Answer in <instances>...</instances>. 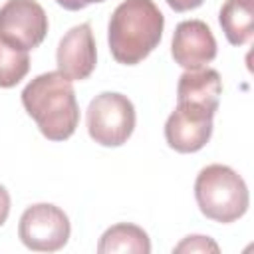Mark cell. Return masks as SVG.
I'll use <instances>...</instances> for the list:
<instances>
[{
  "label": "cell",
  "instance_id": "obj_1",
  "mask_svg": "<svg viewBox=\"0 0 254 254\" xmlns=\"http://www.w3.org/2000/svg\"><path fill=\"white\" fill-rule=\"evenodd\" d=\"M22 105L50 141L69 139L79 123V107L73 85L60 71L34 77L22 91Z\"/></svg>",
  "mask_w": 254,
  "mask_h": 254
},
{
  "label": "cell",
  "instance_id": "obj_2",
  "mask_svg": "<svg viewBox=\"0 0 254 254\" xmlns=\"http://www.w3.org/2000/svg\"><path fill=\"white\" fill-rule=\"evenodd\" d=\"M165 16L153 0H123L109 18L111 56L125 65L143 62L161 42Z\"/></svg>",
  "mask_w": 254,
  "mask_h": 254
},
{
  "label": "cell",
  "instance_id": "obj_3",
  "mask_svg": "<svg viewBox=\"0 0 254 254\" xmlns=\"http://www.w3.org/2000/svg\"><path fill=\"white\" fill-rule=\"evenodd\" d=\"M194 198L200 212L216 222L228 224L248 210V187L244 179L226 165L204 167L194 181Z\"/></svg>",
  "mask_w": 254,
  "mask_h": 254
},
{
  "label": "cell",
  "instance_id": "obj_4",
  "mask_svg": "<svg viewBox=\"0 0 254 254\" xmlns=\"http://www.w3.org/2000/svg\"><path fill=\"white\" fill-rule=\"evenodd\" d=\"M87 133L103 147H119L127 143L135 129V107L127 95L103 91L95 95L87 107Z\"/></svg>",
  "mask_w": 254,
  "mask_h": 254
},
{
  "label": "cell",
  "instance_id": "obj_5",
  "mask_svg": "<svg viewBox=\"0 0 254 254\" xmlns=\"http://www.w3.org/2000/svg\"><path fill=\"white\" fill-rule=\"evenodd\" d=\"M71 226L67 214L50 202H38L28 206L18 224V236L30 250L56 252L67 244Z\"/></svg>",
  "mask_w": 254,
  "mask_h": 254
},
{
  "label": "cell",
  "instance_id": "obj_6",
  "mask_svg": "<svg viewBox=\"0 0 254 254\" xmlns=\"http://www.w3.org/2000/svg\"><path fill=\"white\" fill-rule=\"evenodd\" d=\"M48 34V16L36 0H8L0 8V38L16 48L34 50Z\"/></svg>",
  "mask_w": 254,
  "mask_h": 254
},
{
  "label": "cell",
  "instance_id": "obj_7",
  "mask_svg": "<svg viewBox=\"0 0 254 254\" xmlns=\"http://www.w3.org/2000/svg\"><path fill=\"white\" fill-rule=\"evenodd\" d=\"M214 111L190 103H177L165 123V139L177 153L200 151L212 135Z\"/></svg>",
  "mask_w": 254,
  "mask_h": 254
},
{
  "label": "cell",
  "instance_id": "obj_8",
  "mask_svg": "<svg viewBox=\"0 0 254 254\" xmlns=\"http://www.w3.org/2000/svg\"><path fill=\"white\" fill-rule=\"evenodd\" d=\"M173 60L187 71L200 69L216 58V40L202 20H185L177 24L171 44Z\"/></svg>",
  "mask_w": 254,
  "mask_h": 254
},
{
  "label": "cell",
  "instance_id": "obj_9",
  "mask_svg": "<svg viewBox=\"0 0 254 254\" xmlns=\"http://www.w3.org/2000/svg\"><path fill=\"white\" fill-rule=\"evenodd\" d=\"M56 62L58 71L69 81H81L93 73L97 52L89 24H79L65 32V36L60 40Z\"/></svg>",
  "mask_w": 254,
  "mask_h": 254
},
{
  "label": "cell",
  "instance_id": "obj_10",
  "mask_svg": "<svg viewBox=\"0 0 254 254\" xmlns=\"http://www.w3.org/2000/svg\"><path fill=\"white\" fill-rule=\"evenodd\" d=\"M220 93H222L220 73L212 67H200V69L185 71L179 77L177 103H190L216 113L220 103Z\"/></svg>",
  "mask_w": 254,
  "mask_h": 254
},
{
  "label": "cell",
  "instance_id": "obj_11",
  "mask_svg": "<svg viewBox=\"0 0 254 254\" xmlns=\"http://www.w3.org/2000/svg\"><path fill=\"white\" fill-rule=\"evenodd\" d=\"M218 22L232 46L246 44L254 34V0H226L220 8Z\"/></svg>",
  "mask_w": 254,
  "mask_h": 254
},
{
  "label": "cell",
  "instance_id": "obj_12",
  "mask_svg": "<svg viewBox=\"0 0 254 254\" xmlns=\"http://www.w3.org/2000/svg\"><path fill=\"white\" fill-rule=\"evenodd\" d=\"M99 254H113V252H133V254H149L151 252V240L147 232L129 222L115 224L103 232L97 244Z\"/></svg>",
  "mask_w": 254,
  "mask_h": 254
},
{
  "label": "cell",
  "instance_id": "obj_13",
  "mask_svg": "<svg viewBox=\"0 0 254 254\" xmlns=\"http://www.w3.org/2000/svg\"><path fill=\"white\" fill-rule=\"evenodd\" d=\"M30 71V56L0 38V87L8 89L20 83Z\"/></svg>",
  "mask_w": 254,
  "mask_h": 254
},
{
  "label": "cell",
  "instance_id": "obj_14",
  "mask_svg": "<svg viewBox=\"0 0 254 254\" xmlns=\"http://www.w3.org/2000/svg\"><path fill=\"white\" fill-rule=\"evenodd\" d=\"M175 252H218V244L208 236H187L181 244L175 246Z\"/></svg>",
  "mask_w": 254,
  "mask_h": 254
},
{
  "label": "cell",
  "instance_id": "obj_15",
  "mask_svg": "<svg viewBox=\"0 0 254 254\" xmlns=\"http://www.w3.org/2000/svg\"><path fill=\"white\" fill-rule=\"evenodd\" d=\"M204 0H167V4L175 10V12H187V10H194L202 4Z\"/></svg>",
  "mask_w": 254,
  "mask_h": 254
},
{
  "label": "cell",
  "instance_id": "obj_16",
  "mask_svg": "<svg viewBox=\"0 0 254 254\" xmlns=\"http://www.w3.org/2000/svg\"><path fill=\"white\" fill-rule=\"evenodd\" d=\"M8 214H10V194H8V190L0 185V226L6 222Z\"/></svg>",
  "mask_w": 254,
  "mask_h": 254
},
{
  "label": "cell",
  "instance_id": "obj_17",
  "mask_svg": "<svg viewBox=\"0 0 254 254\" xmlns=\"http://www.w3.org/2000/svg\"><path fill=\"white\" fill-rule=\"evenodd\" d=\"M60 6H64L65 10H71V12H75V10H83L85 6H89V4H95V2H103V0H56Z\"/></svg>",
  "mask_w": 254,
  "mask_h": 254
}]
</instances>
